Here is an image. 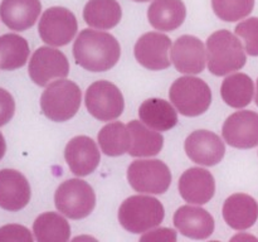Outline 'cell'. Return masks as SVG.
<instances>
[{"mask_svg":"<svg viewBox=\"0 0 258 242\" xmlns=\"http://www.w3.org/2000/svg\"><path fill=\"white\" fill-rule=\"evenodd\" d=\"M212 8L223 22H238L251 14L254 0H212Z\"/></svg>","mask_w":258,"mask_h":242,"instance_id":"cell-29","label":"cell"},{"mask_svg":"<svg viewBox=\"0 0 258 242\" xmlns=\"http://www.w3.org/2000/svg\"><path fill=\"white\" fill-rule=\"evenodd\" d=\"M15 112V101L9 91L0 88V126L9 123Z\"/></svg>","mask_w":258,"mask_h":242,"instance_id":"cell-32","label":"cell"},{"mask_svg":"<svg viewBox=\"0 0 258 242\" xmlns=\"http://www.w3.org/2000/svg\"><path fill=\"white\" fill-rule=\"evenodd\" d=\"M33 232L39 242H66L71 237L70 223L55 212H45L33 223Z\"/></svg>","mask_w":258,"mask_h":242,"instance_id":"cell-26","label":"cell"},{"mask_svg":"<svg viewBox=\"0 0 258 242\" xmlns=\"http://www.w3.org/2000/svg\"><path fill=\"white\" fill-rule=\"evenodd\" d=\"M121 18L122 9L116 0H90L83 9V19L93 29H112Z\"/></svg>","mask_w":258,"mask_h":242,"instance_id":"cell-24","label":"cell"},{"mask_svg":"<svg viewBox=\"0 0 258 242\" xmlns=\"http://www.w3.org/2000/svg\"><path fill=\"white\" fill-rule=\"evenodd\" d=\"M179 193L189 204H206L213 198L216 182L211 171L203 168H190L179 179Z\"/></svg>","mask_w":258,"mask_h":242,"instance_id":"cell-16","label":"cell"},{"mask_svg":"<svg viewBox=\"0 0 258 242\" xmlns=\"http://www.w3.org/2000/svg\"><path fill=\"white\" fill-rule=\"evenodd\" d=\"M54 203L63 216L71 219H82L95 209L96 194L87 182L68 179L55 191Z\"/></svg>","mask_w":258,"mask_h":242,"instance_id":"cell-6","label":"cell"},{"mask_svg":"<svg viewBox=\"0 0 258 242\" xmlns=\"http://www.w3.org/2000/svg\"><path fill=\"white\" fill-rule=\"evenodd\" d=\"M165 211L160 201L150 196H133L122 202L118 221L131 233H145L163 222Z\"/></svg>","mask_w":258,"mask_h":242,"instance_id":"cell-3","label":"cell"},{"mask_svg":"<svg viewBox=\"0 0 258 242\" xmlns=\"http://www.w3.org/2000/svg\"><path fill=\"white\" fill-rule=\"evenodd\" d=\"M141 241H176V232L171 228H156L150 232H146Z\"/></svg>","mask_w":258,"mask_h":242,"instance_id":"cell-33","label":"cell"},{"mask_svg":"<svg viewBox=\"0 0 258 242\" xmlns=\"http://www.w3.org/2000/svg\"><path fill=\"white\" fill-rule=\"evenodd\" d=\"M64 158L75 175L86 176L96 170L100 164L101 154L92 139L81 135L68 141L64 149Z\"/></svg>","mask_w":258,"mask_h":242,"instance_id":"cell-15","label":"cell"},{"mask_svg":"<svg viewBox=\"0 0 258 242\" xmlns=\"http://www.w3.org/2000/svg\"><path fill=\"white\" fill-rule=\"evenodd\" d=\"M76 63L90 72H105L115 67L121 55L120 43L102 30L83 29L73 44Z\"/></svg>","mask_w":258,"mask_h":242,"instance_id":"cell-1","label":"cell"},{"mask_svg":"<svg viewBox=\"0 0 258 242\" xmlns=\"http://www.w3.org/2000/svg\"><path fill=\"white\" fill-rule=\"evenodd\" d=\"M232 241H257V238L251 234H237L232 238Z\"/></svg>","mask_w":258,"mask_h":242,"instance_id":"cell-34","label":"cell"},{"mask_svg":"<svg viewBox=\"0 0 258 242\" xmlns=\"http://www.w3.org/2000/svg\"><path fill=\"white\" fill-rule=\"evenodd\" d=\"M136 3H146V2H150V0H134Z\"/></svg>","mask_w":258,"mask_h":242,"instance_id":"cell-38","label":"cell"},{"mask_svg":"<svg viewBox=\"0 0 258 242\" xmlns=\"http://www.w3.org/2000/svg\"><path fill=\"white\" fill-rule=\"evenodd\" d=\"M171 40L168 35L158 32H150L141 35L136 42L134 53L143 67L150 71L166 70L170 66L169 50Z\"/></svg>","mask_w":258,"mask_h":242,"instance_id":"cell-13","label":"cell"},{"mask_svg":"<svg viewBox=\"0 0 258 242\" xmlns=\"http://www.w3.org/2000/svg\"><path fill=\"white\" fill-rule=\"evenodd\" d=\"M174 226L185 237L206 239L214 232V219L204 208L183 206L174 214Z\"/></svg>","mask_w":258,"mask_h":242,"instance_id":"cell-18","label":"cell"},{"mask_svg":"<svg viewBox=\"0 0 258 242\" xmlns=\"http://www.w3.org/2000/svg\"><path fill=\"white\" fill-rule=\"evenodd\" d=\"M98 144L106 155L120 156L127 153L130 148V133L127 125L115 121L101 129L98 133Z\"/></svg>","mask_w":258,"mask_h":242,"instance_id":"cell-28","label":"cell"},{"mask_svg":"<svg viewBox=\"0 0 258 242\" xmlns=\"http://www.w3.org/2000/svg\"><path fill=\"white\" fill-rule=\"evenodd\" d=\"M254 101H256V105L258 106V78H257V83H256V97H254Z\"/></svg>","mask_w":258,"mask_h":242,"instance_id":"cell-37","label":"cell"},{"mask_svg":"<svg viewBox=\"0 0 258 242\" xmlns=\"http://www.w3.org/2000/svg\"><path fill=\"white\" fill-rule=\"evenodd\" d=\"M78 24L75 14L63 7L48 8L42 14L38 32L44 43L52 47L68 44L77 33Z\"/></svg>","mask_w":258,"mask_h":242,"instance_id":"cell-9","label":"cell"},{"mask_svg":"<svg viewBox=\"0 0 258 242\" xmlns=\"http://www.w3.org/2000/svg\"><path fill=\"white\" fill-rule=\"evenodd\" d=\"M30 201V186L24 175L14 169L0 170V207L17 212Z\"/></svg>","mask_w":258,"mask_h":242,"instance_id":"cell-17","label":"cell"},{"mask_svg":"<svg viewBox=\"0 0 258 242\" xmlns=\"http://www.w3.org/2000/svg\"><path fill=\"white\" fill-rule=\"evenodd\" d=\"M127 180L134 191L144 194H163L171 184L169 166L158 159L135 160L127 168Z\"/></svg>","mask_w":258,"mask_h":242,"instance_id":"cell-7","label":"cell"},{"mask_svg":"<svg viewBox=\"0 0 258 242\" xmlns=\"http://www.w3.org/2000/svg\"><path fill=\"white\" fill-rule=\"evenodd\" d=\"M28 72L35 85L45 87L54 80L67 77L70 63L60 50L52 47H39L30 58Z\"/></svg>","mask_w":258,"mask_h":242,"instance_id":"cell-10","label":"cell"},{"mask_svg":"<svg viewBox=\"0 0 258 242\" xmlns=\"http://www.w3.org/2000/svg\"><path fill=\"white\" fill-rule=\"evenodd\" d=\"M130 133V148L127 153L135 158L158 155L164 145V136L159 131L146 126L143 121L133 120L127 124Z\"/></svg>","mask_w":258,"mask_h":242,"instance_id":"cell-22","label":"cell"},{"mask_svg":"<svg viewBox=\"0 0 258 242\" xmlns=\"http://www.w3.org/2000/svg\"><path fill=\"white\" fill-rule=\"evenodd\" d=\"M5 150H7V144H5L4 136L0 133V160H2L3 156L5 155Z\"/></svg>","mask_w":258,"mask_h":242,"instance_id":"cell-35","label":"cell"},{"mask_svg":"<svg viewBox=\"0 0 258 242\" xmlns=\"http://www.w3.org/2000/svg\"><path fill=\"white\" fill-rule=\"evenodd\" d=\"M221 95L224 102L233 108H243L251 103L254 95L252 78L246 73H234L223 81Z\"/></svg>","mask_w":258,"mask_h":242,"instance_id":"cell-25","label":"cell"},{"mask_svg":"<svg viewBox=\"0 0 258 242\" xmlns=\"http://www.w3.org/2000/svg\"><path fill=\"white\" fill-rule=\"evenodd\" d=\"M207 62L214 76H227L246 65V52L238 38L227 29L217 30L207 39Z\"/></svg>","mask_w":258,"mask_h":242,"instance_id":"cell-2","label":"cell"},{"mask_svg":"<svg viewBox=\"0 0 258 242\" xmlns=\"http://www.w3.org/2000/svg\"><path fill=\"white\" fill-rule=\"evenodd\" d=\"M169 97L181 115L194 117L209 108L212 103V91L201 78L184 76L174 81L169 91Z\"/></svg>","mask_w":258,"mask_h":242,"instance_id":"cell-5","label":"cell"},{"mask_svg":"<svg viewBox=\"0 0 258 242\" xmlns=\"http://www.w3.org/2000/svg\"><path fill=\"white\" fill-rule=\"evenodd\" d=\"M82 239H95V238H92V237H76V238H73V241H82Z\"/></svg>","mask_w":258,"mask_h":242,"instance_id":"cell-36","label":"cell"},{"mask_svg":"<svg viewBox=\"0 0 258 242\" xmlns=\"http://www.w3.org/2000/svg\"><path fill=\"white\" fill-rule=\"evenodd\" d=\"M222 135L228 145L237 149H252L258 145V113L242 110L224 121Z\"/></svg>","mask_w":258,"mask_h":242,"instance_id":"cell-11","label":"cell"},{"mask_svg":"<svg viewBox=\"0 0 258 242\" xmlns=\"http://www.w3.org/2000/svg\"><path fill=\"white\" fill-rule=\"evenodd\" d=\"M85 102L88 112L100 121L116 120L125 108L122 93L108 81L93 82L86 91Z\"/></svg>","mask_w":258,"mask_h":242,"instance_id":"cell-8","label":"cell"},{"mask_svg":"<svg viewBox=\"0 0 258 242\" xmlns=\"http://www.w3.org/2000/svg\"><path fill=\"white\" fill-rule=\"evenodd\" d=\"M140 120L156 131H168L178 124V113L170 102L161 98H149L139 108Z\"/></svg>","mask_w":258,"mask_h":242,"instance_id":"cell-23","label":"cell"},{"mask_svg":"<svg viewBox=\"0 0 258 242\" xmlns=\"http://www.w3.org/2000/svg\"><path fill=\"white\" fill-rule=\"evenodd\" d=\"M186 8L183 0H154L148 9L151 27L160 32H173L184 23Z\"/></svg>","mask_w":258,"mask_h":242,"instance_id":"cell-21","label":"cell"},{"mask_svg":"<svg viewBox=\"0 0 258 242\" xmlns=\"http://www.w3.org/2000/svg\"><path fill=\"white\" fill-rule=\"evenodd\" d=\"M184 149L191 161L204 166L217 165L226 154L222 139L209 130L193 131L186 138Z\"/></svg>","mask_w":258,"mask_h":242,"instance_id":"cell-12","label":"cell"},{"mask_svg":"<svg viewBox=\"0 0 258 242\" xmlns=\"http://www.w3.org/2000/svg\"><path fill=\"white\" fill-rule=\"evenodd\" d=\"M82 93L73 81H53L40 96V108L44 116L55 123H63L72 118L80 110Z\"/></svg>","mask_w":258,"mask_h":242,"instance_id":"cell-4","label":"cell"},{"mask_svg":"<svg viewBox=\"0 0 258 242\" xmlns=\"http://www.w3.org/2000/svg\"><path fill=\"white\" fill-rule=\"evenodd\" d=\"M0 241L32 242L33 236L27 227L20 224H7L0 228Z\"/></svg>","mask_w":258,"mask_h":242,"instance_id":"cell-31","label":"cell"},{"mask_svg":"<svg viewBox=\"0 0 258 242\" xmlns=\"http://www.w3.org/2000/svg\"><path fill=\"white\" fill-rule=\"evenodd\" d=\"M170 58L180 73L198 75L206 68L207 48L194 35H181L171 47Z\"/></svg>","mask_w":258,"mask_h":242,"instance_id":"cell-14","label":"cell"},{"mask_svg":"<svg viewBox=\"0 0 258 242\" xmlns=\"http://www.w3.org/2000/svg\"><path fill=\"white\" fill-rule=\"evenodd\" d=\"M223 218L231 228L246 231L256 223L258 204L253 197L244 193L232 194L223 204Z\"/></svg>","mask_w":258,"mask_h":242,"instance_id":"cell-20","label":"cell"},{"mask_svg":"<svg viewBox=\"0 0 258 242\" xmlns=\"http://www.w3.org/2000/svg\"><path fill=\"white\" fill-rule=\"evenodd\" d=\"M42 12L40 0H3L0 18L9 29L23 32L35 24Z\"/></svg>","mask_w":258,"mask_h":242,"instance_id":"cell-19","label":"cell"},{"mask_svg":"<svg viewBox=\"0 0 258 242\" xmlns=\"http://www.w3.org/2000/svg\"><path fill=\"white\" fill-rule=\"evenodd\" d=\"M29 44L25 38L18 34L0 37V70L13 71L23 67L29 57Z\"/></svg>","mask_w":258,"mask_h":242,"instance_id":"cell-27","label":"cell"},{"mask_svg":"<svg viewBox=\"0 0 258 242\" xmlns=\"http://www.w3.org/2000/svg\"><path fill=\"white\" fill-rule=\"evenodd\" d=\"M234 33L243 39L244 50L252 57H258V18H248L237 24Z\"/></svg>","mask_w":258,"mask_h":242,"instance_id":"cell-30","label":"cell"}]
</instances>
